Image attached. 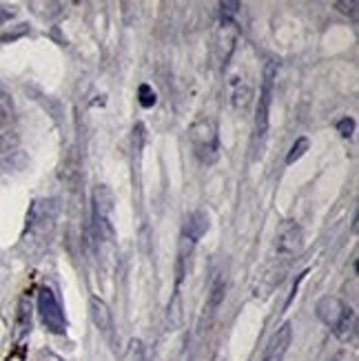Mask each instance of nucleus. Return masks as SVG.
<instances>
[{
  "label": "nucleus",
  "instance_id": "obj_1",
  "mask_svg": "<svg viewBox=\"0 0 359 361\" xmlns=\"http://www.w3.org/2000/svg\"><path fill=\"white\" fill-rule=\"evenodd\" d=\"M189 137L197 158L211 164L217 160V153H220V135H217V122L213 118H200L191 124Z\"/></svg>",
  "mask_w": 359,
  "mask_h": 361
},
{
  "label": "nucleus",
  "instance_id": "obj_2",
  "mask_svg": "<svg viewBox=\"0 0 359 361\" xmlns=\"http://www.w3.org/2000/svg\"><path fill=\"white\" fill-rule=\"evenodd\" d=\"M275 75H277L275 62H269L267 69H264V82H262V91H260V102H257V109H255V140H257V142H264V137H267V131H269Z\"/></svg>",
  "mask_w": 359,
  "mask_h": 361
},
{
  "label": "nucleus",
  "instance_id": "obj_3",
  "mask_svg": "<svg viewBox=\"0 0 359 361\" xmlns=\"http://www.w3.org/2000/svg\"><path fill=\"white\" fill-rule=\"evenodd\" d=\"M111 211H114V195L107 186H96L93 191V226H96L98 240H111L114 226H111Z\"/></svg>",
  "mask_w": 359,
  "mask_h": 361
},
{
  "label": "nucleus",
  "instance_id": "obj_4",
  "mask_svg": "<svg viewBox=\"0 0 359 361\" xmlns=\"http://www.w3.org/2000/svg\"><path fill=\"white\" fill-rule=\"evenodd\" d=\"M302 228L298 222H293V219H284L282 224L277 226V233H275V255L277 259H284V262H291L295 259L300 253H302Z\"/></svg>",
  "mask_w": 359,
  "mask_h": 361
},
{
  "label": "nucleus",
  "instance_id": "obj_5",
  "mask_svg": "<svg viewBox=\"0 0 359 361\" xmlns=\"http://www.w3.org/2000/svg\"><path fill=\"white\" fill-rule=\"evenodd\" d=\"M38 312H40V319L44 324V328L54 335H65L67 333V319H65V312H62L56 295L51 288H40L38 290Z\"/></svg>",
  "mask_w": 359,
  "mask_h": 361
},
{
  "label": "nucleus",
  "instance_id": "obj_6",
  "mask_svg": "<svg viewBox=\"0 0 359 361\" xmlns=\"http://www.w3.org/2000/svg\"><path fill=\"white\" fill-rule=\"evenodd\" d=\"M348 310V306L341 302V300H337V297H322V300L317 302V306H315V312H317V317L331 328H333L339 324V319L344 317V312Z\"/></svg>",
  "mask_w": 359,
  "mask_h": 361
},
{
  "label": "nucleus",
  "instance_id": "obj_7",
  "mask_svg": "<svg viewBox=\"0 0 359 361\" xmlns=\"http://www.w3.org/2000/svg\"><path fill=\"white\" fill-rule=\"evenodd\" d=\"M89 310H91V319H93V324H96L98 331L107 339H114V317H111L109 306L100 300V297H91Z\"/></svg>",
  "mask_w": 359,
  "mask_h": 361
},
{
  "label": "nucleus",
  "instance_id": "obj_8",
  "mask_svg": "<svg viewBox=\"0 0 359 361\" xmlns=\"http://www.w3.org/2000/svg\"><path fill=\"white\" fill-rule=\"evenodd\" d=\"M291 324H284L279 331L275 333V337L271 339L267 353H264L262 361H284V355L291 346Z\"/></svg>",
  "mask_w": 359,
  "mask_h": 361
},
{
  "label": "nucleus",
  "instance_id": "obj_9",
  "mask_svg": "<svg viewBox=\"0 0 359 361\" xmlns=\"http://www.w3.org/2000/svg\"><path fill=\"white\" fill-rule=\"evenodd\" d=\"M251 100H253L251 85L240 80V78H233V82H231V104H233V109L244 111V109L251 104Z\"/></svg>",
  "mask_w": 359,
  "mask_h": 361
},
{
  "label": "nucleus",
  "instance_id": "obj_10",
  "mask_svg": "<svg viewBox=\"0 0 359 361\" xmlns=\"http://www.w3.org/2000/svg\"><path fill=\"white\" fill-rule=\"evenodd\" d=\"M209 231V217L205 213H191L189 217H186V222H184V238L186 240H191V242H197L202 235H205Z\"/></svg>",
  "mask_w": 359,
  "mask_h": 361
},
{
  "label": "nucleus",
  "instance_id": "obj_11",
  "mask_svg": "<svg viewBox=\"0 0 359 361\" xmlns=\"http://www.w3.org/2000/svg\"><path fill=\"white\" fill-rule=\"evenodd\" d=\"M236 40H238V29L233 23H222V29H220V40H217V51H220V60L226 65V60L233 51V47H236Z\"/></svg>",
  "mask_w": 359,
  "mask_h": 361
},
{
  "label": "nucleus",
  "instance_id": "obj_12",
  "mask_svg": "<svg viewBox=\"0 0 359 361\" xmlns=\"http://www.w3.org/2000/svg\"><path fill=\"white\" fill-rule=\"evenodd\" d=\"M333 333H335V337L339 341H344V343H348V341L355 339V335H357V315H355V310L351 306L344 312V317L339 319V324L333 328Z\"/></svg>",
  "mask_w": 359,
  "mask_h": 361
},
{
  "label": "nucleus",
  "instance_id": "obj_13",
  "mask_svg": "<svg viewBox=\"0 0 359 361\" xmlns=\"http://www.w3.org/2000/svg\"><path fill=\"white\" fill-rule=\"evenodd\" d=\"M31 333V302L29 297H23L16 312V341H20Z\"/></svg>",
  "mask_w": 359,
  "mask_h": 361
},
{
  "label": "nucleus",
  "instance_id": "obj_14",
  "mask_svg": "<svg viewBox=\"0 0 359 361\" xmlns=\"http://www.w3.org/2000/svg\"><path fill=\"white\" fill-rule=\"evenodd\" d=\"M224 295H226V281L224 277H217L213 281V286H211V295H209V306L215 310L217 306H220L224 302Z\"/></svg>",
  "mask_w": 359,
  "mask_h": 361
},
{
  "label": "nucleus",
  "instance_id": "obj_15",
  "mask_svg": "<svg viewBox=\"0 0 359 361\" xmlns=\"http://www.w3.org/2000/svg\"><path fill=\"white\" fill-rule=\"evenodd\" d=\"M308 145H310L308 137H298V140H295V145L291 147V151L286 155V164H295V162H298L302 155L308 151Z\"/></svg>",
  "mask_w": 359,
  "mask_h": 361
},
{
  "label": "nucleus",
  "instance_id": "obj_16",
  "mask_svg": "<svg viewBox=\"0 0 359 361\" xmlns=\"http://www.w3.org/2000/svg\"><path fill=\"white\" fill-rule=\"evenodd\" d=\"M138 93H140V104L145 109H151V106H155V102H158V96H155V91L149 85H140Z\"/></svg>",
  "mask_w": 359,
  "mask_h": 361
},
{
  "label": "nucleus",
  "instance_id": "obj_17",
  "mask_svg": "<svg viewBox=\"0 0 359 361\" xmlns=\"http://www.w3.org/2000/svg\"><path fill=\"white\" fill-rule=\"evenodd\" d=\"M220 9H222V23H233V18H236V13L240 9V3H222Z\"/></svg>",
  "mask_w": 359,
  "mask_h": 361
},
{
  "label": "nucleus",
  "instance_id": "obj_18",
  "mask_svg": "<svg viewBox=\"0 0 359 361\" xmlns=\"http://www.w3.org/2000/svg\"><path fill=\"white\" fill-rule=\"evenodd\" d=\"M337 131L341 137H351L353 131H355V120L353 118H344V120H339L337 122Z\"/></svg>",
  "mask_w": 359,
  "mask_h": 361
},
{
  "label": "nucleus",
  "instance_id": "obj_19",
  "mask_svg": "<svg viewBox=\"0 0 359 361\" xmlns=\"http://www.w3.org/2000/svg\"><path fill=\"white\" fill-rule=\"evenodd\" d=\"M40 361H62L58 355H54V353H42L40 355Z\"/></svg>",
  "mask_w": 359,
  "mask_h": 361
}]
</instances>
